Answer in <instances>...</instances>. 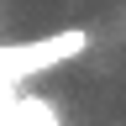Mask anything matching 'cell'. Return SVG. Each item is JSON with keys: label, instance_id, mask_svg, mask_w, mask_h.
I'll return each mask as SVG.
<instances>
[{"label": "cell", "instance_id": "1", "mask_svg": "<svg viewBox=\"0 0 126 126\" xmlns=\"http://www.w3.org/2000/svg\"><path fill=\"white\" fill-rule=\"evenodd\" d=\"M0 126H58L47 100H5L0 105Z\"/></svg>", "mask_w": 126, "mask_h": 126}]
</instances>
